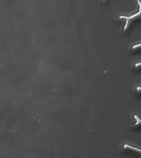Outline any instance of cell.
I'll list each match as a JSON object with an SVG mask.
<instances>
[{"label": "cell", "instance_id": "5", "mask_svg": "<svg viewBox=\"0 0 141 158\" xmlns=\"http://www.w3.org/2000/svg\"><path fill=\"white\" fill-rule=\"evenodd\" d=\"M133 114L138 122L141 123V91L137 90L133 103Z\"/></svg>", "mask_w": 141, "mask_h": 158}, {"label": "cell", "instance_id": "8", "mask_svg": "<svg viewBox=\"0 0 141 158\" xmlns=\"http://www.w3.org/2000/svg\"><path fill=\"white\" fill-rule=\"evenodd\" d=\"M138 2H139V3L140 4V5H141V0H138Z\"/></svg>", "mask_w": 141, "mask_h": 158}, {"label": "cell", "instance_id": "4", "mask_svg": "<svg viewBox=\"0 0 141 158\" xmlns=\"http://www.w3.org/2000/svg\"><path fill=\"white\" fill-rule=\"evenodd\" d=\"M114 158H141V152L136 150L125 147L115 156Z\"/></svg>", "mask_w": 141, "mask_h": 158}, {"label": "cell", "instance_id": "7", "mask_svg": "<svg viewBox=\"0 0 141 158\" xmlns=\"http://www.w3.org/2000/svg\"><path fill=\"white\" fill-rule=\"evenodd\" d=\"M133 78H134V84L136 89L138 91H141V65L138 67H134Z\"/></svg>", "mask_w": 141, "mask_h": 158}, {"label": "cell", "instance_id": "9", "mask_svg": "<svg viewBox=\"0 0 141 158\" xmlns=\"http://www.w3.org/2000/svg\"><path fill=\"white\" fill-rule=\"evenodd\" d=\"M102 1H104V0H102Z\"/></svg>", "mask_w": 141, "mask_h": 158}, {"label": "cell", "instance_id": "2", "mask_svg": "<svg viewBox=\"0 0 141 158\" xmlns=\"http://www.w3.org/2000/svg\"><path fill=\"white\" fill-rule=\"evenodd\" d=\"M124 34L130 49L141 46V13L128 19Z\"/></svg>", "mask_w": 141, "mask_h": 158}, {"label": "cell", "instance_id": "6", "mask_svg": "<svg viewBox=\"0 0 141 158\" xmlns=\"http://www.w3.org/2000/svg\"><path fill=\"white\" fill-rule=\"evenodd\" d=\"M131 60L134 67L141 65V46L131 49Z\"/></svg>", "mask_w": 141, "mask_h": 158}, {"label": "cell", "instance_id": "1", "mask_svg": "<svg viewBox=\"0 0 141 158\" xmlns=\"http://www.w3.org/2000/svg\"><path fill=\"white\" fill-rule=\"evenodd\" d=\"M118 19H130L141 13L138 0H104Z\"/></svg>", "mask_w": 141, "mask_h": 158}, {"label": "cell", "instance_id": "3", "mask_svg": "<svg viewBox=\"0 0 141 158\" xmlns=\"http://www.w3.org/2000/svg\"><path fill=\"white\" fill-rule=\"evenodd\" d=\"M124 147L141 152V123L138 122L129 129L124 140Z\"/></svg>", "mask_w": 141, "mask_h": 158}]
</instances>
